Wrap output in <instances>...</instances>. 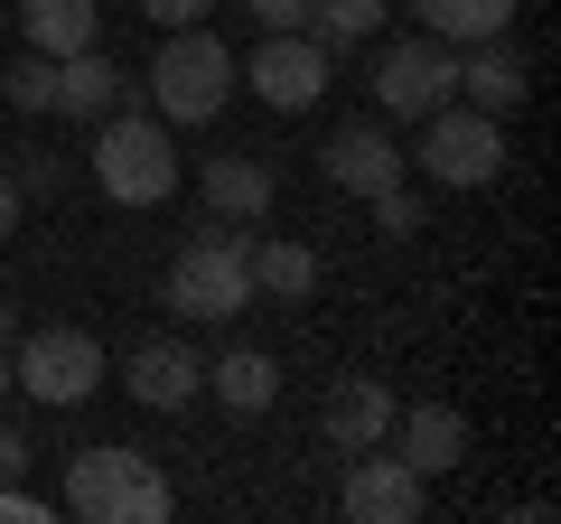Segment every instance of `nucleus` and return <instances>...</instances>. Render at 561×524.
I'll return each mask as SVG.
<instances>
[{
    "mask_svg": "<svg viewBox=\"0 0 561 524\" xmlns=\"http://www.w3.org/2000/svg\"><path fill=\"white\" fill-rule=\"evenodd\" d=\"M150 103H160V122H216L225 103H234V47L206 20L169 29L160 57H150Z\"/></svg>",
    "mask_w": 561,
    "mask_h": 524,
    "instance_id": "f03ea898",
    "label": "nucleus"
},
{
    "mask_svg": "<svg viewBox=\"0 0 561 524\" xmlns=\"http://www.w3.org/2000/svg\"><path fill=\"white\" fill-rule=\"evenodd\" d=\"M449 94H459V57H449L440 38H402V47H383V66H375V103H383L393 122L440 113Z\"/></svg>",
    "mask_w": 561,
    "mask_h": 524,
    "instance_id": "0eeeda50",
    "label": "nucleus"
},
{
    "mask_svg": "<svg viewBox=\"0 0 561 524\" xmlns=\"http://www.w3.org/2000/svg\"><path fill=\"white\" fill-rule=\"evenodd\" d=\"M160 291H169L179 319H234V309H253V235H197L169 262Z\"/></svg>",
    "mask_w": 561,
    "mask_h": 524,
    "instance_id": "20e7f679",
    "label": "nucleus"
},
{
    "mask_svg": "<svg viewBox=\"0 0 561 524\" xmlns=\"http://www.w3.org/2000/svg\"><path fill=\"white\" fill-rule=\"evenodd\" d=\"M169 515H179V487L140 459V468H131V497H122V524H169Z\"/></svg>",
    "mask_w": 561,
    "mask_h": 524,
    "instance_id": "5701e85b",
    "label": "nucleus"
},
{
    "mask_svg": "<svg viewBox=\"0 0 561 524\" xmlns=\"http://www.w3.org/2000/svg\"><path fill=\"white\" fill-rule=\"evenodd\" d=\"M365 206H375V225H383V235H412V225H421V197H412V187H383V197H365Z\"/></svg>",
    "mask_w": 561,
    "mask_h": 524,
    "instance_id": "b1692460",
    "label": "nucleus"
},
{
    "mask_svg": "<svg viewBox=\"0 0 561 524\" xmlns=\"http://www.w3.org/2000/svg\"><path fill=\"white\" fill-rule=\"evenodd\" d=\"M206 206H216L225 225H262V206H272V169H262V160H206Z\"/></svg>",
    "mask_w": 561,
    "mask_h": 524,
    "instance_id": "6ab92c4d",
    "label": "nucleus"
},
{
    "mask_svg": "<svg viewBox=\"0 0 561 524\" xmlns=\"http://www.w3.org/2000/svg\"><path fill=\"white\" fill-rule=\"evenodd\" d=\"M421 468H402V459H383V449H346V487H337V505L356 524H412L421 515Z\"/></svg>",
    "mask_w": 561,
    "mask_h": 524,
    "instance_id": "6e6552de",
    "label": "nucleus"
},
{
    "mask_svg": "<svg viewBox=\"0 0 561 524\" xmlns=\"http://www.w3.org/2000/svg\"><path fill=\"white\" fill-rule=\"evenodd\" d=\"M393 394H383L375 375H346L337 394H328V441L337 449H383V431H393Z\"/></svg>",
    "mask_w": 561,
    "mask_h": 524,
    "instance_id": "ddd939ff",
    "label": "nucleus"
},
{
    "mask_svg": "<svg viewBox=\"0 0 561 524\" xmlns=\"http://www.w3.org/2000/svg\"><path fill=\"white\" fill-rule=\"evenodd\" d=\"M383 29V0H309V38L319 47H356Z\"/></svg>",
    "mask_w": 561,
    "mask_h": 524,
    "instance_id": "412c9836",
    "label": "nucleus"
},
{
    "mask_svg": "<svg viewBox=\"0 0 561 524\" xmlns=\"http://www.w3.org/2000/svg\"><path fill=\"white\" fill-rule=\"evenodd\" d=\"M94 187H103L113 206H160L169 187H179L169 122H160V113H131V103H113V113L94 122Z\"/></svg>",
    "mask_w": 561,
    "mask_h": 524,
    "instance_id": "f257e3e1",
    "label": "nucleus"
},
{
    "mask_svg": "<svg viewBox=\"0 0 561 524\" xmlns=\"http://www.w3.org/2000/svg\"><path fill=\"white\" fill-rule=\"evenodd\" d=\"M328 179L346 187V197H383V187L402 179V150L383 122H346L337 141H328Z\"/></svg>",
    "mask_w": 561,
    "mask_h": 524,
    "instance_id": "9b49d317",
    "label": "nucleus"
},
{
    "mask_svg": "<svg viewBox=\"0 0 561 524\" xmlns=\"http://www.w3.org/2000/svg\"><path fill=\"white\" fill-rule=\"evenodd\" d=\"M140 20H160V29H197V20H206V0H140Z\"/></svg>",
    "mask_w": 561,
    "mask_h": 524,
    "instance_id": "393cba45",
    "label": "nucleus"
},
{
    "mask_svg": "<svg viewBox=\"0 0 561 524\" xmlns=\"http://www.w3.org/2000/svg\"><path fill=\"white\" fill-rule=\"evenodd\" d=\"M262 29H309V0H243Z\"/></svg>",
    "mask_w": 561,
    "mask_h": 524,
    "instance_id": "a878e982",
    "label": "nucleus"
},
{
    "mask_svg": "<svg viewBox=\"0 0 561 524\" xmlns=\"http://www.w3.org/2000/svg\"><path fill=\"white\" fill-rule=\"evenodd\" d=\"M253 291H272V300H309V291H319V253L290 243V235L253 243Z\"/></svg>",
    "mask_w": 561,
    "mask_h": 524,
    "instance_id": "aec40b11",
    "label": "nucleus"
},
{
    "mask_svg": "<svg viewBox=\"0 0 561 524\" xmlns=\"http://www.w3.org/2000/svg\"><path fill=\"white\" fill-rule=\"evenodd\" d=\"M0 403H10V346H0Z\"/></svg>",
    "mask_w": 561,
    "mask_h": 524,
    "instance_id": "c756f323",
    "label": "nucleus"
},
{
    "mask_svg": "<svg viewBox=\"0 0 561 524\" xmlns=\"http://www.w3.org/2000/svg\"><path fill=\"white\" fill-rule=\"evenodd\" d=\"M0 103H10V113H57V57H38V47H28V66H10V76H0Z\"/></svg>",
    "mask_w": 561,
    "mask_h": 524,
    "instance_id": "4be33fe9",
    "label": "nucleus"
},
{
    "mask_svg": "<svg viewBox=\"0 0 561 524\" xmlns=\"http://www.w3.org/2000/svg\"><path fill=\"white\" fill-rule=\"evenodd\" d=\"M20 468H28V441H20V431H0V478H20Z\"/></svg>",
    "mask_w": 561,
    "mask_h": 524,
    "instance_id": "c85d7f7f",
    "label": "nucleus"
},
{
    "mask_svg": "<svg viewBox=\"0 0 561 524\" xmlns=\"http://www.w3.org/2000/svg\"><path fill=\"white\" fill-rule=\"evenodd\" d=\"M20 235V179H0V243Z\"/></svg>",
    "mask_w": 561,
    "mask_h": 524,
    "instance_id": "cd10ccee",
    "label": "nucleus"
},
{
    "mask_svg": "<svg viewBox=\"0 0 561 524\" xmlns=\"http://www.w3.org/2000/svg\"><path fill=\"white\" fill-rule=\"evenodd\" d=\"M38 515H47V505H38V497H20V487L0 478V524H38Z\"/></svg>",
    "mask_w": 561,
    "mask_h": 524,
    "instance_id": "bb28decb",
    "label": "nucleus"
},
{
    "mask_svg": "<svg viewBox=\"0 0 561 524\" xmlns=\"http://www.w3.org/2000/svg\"><path fill=\"white\" fill-rule=\"evenodd\" d=\"M20 29H28L38 57H76V47L103 38V10L94 0H20Z\"/></svg>",
    "mask_w": 561,
    "mask_h": 524,
    "instance_id": "dca6fc26",
    "label": "nucleus"
},
{
    "mask_svg": "<svg viewBox=\"0 0 561 524\" xmlns=\"http://www.w3.org/2000/svg\"><path fill=\"white\" fill-rule=\"evenodd\" d=\"M131 468H140V449H84V459L66 468V515H84V524H122Z\"/></svg>",
    "mask_w": 561,
    "mask_h": 524,
    "instance_id": "f8f14e48",
    "label": "nucleus"
},
{
    "mask_svg": "<svg viewBox=\"0 0 561 524\" xmlns=\"http://www.w3.org/2000/svg\"><path fill=\"white\" fill-rule=\"evenodd\" d=\"M459 94L478 103V113H496V122H505V113L524 103V57H515L505 38H478V47L459 57Z\"/></svg>",
    "mask_w": 561,
    "mask_h": 524,
    "instance_id": "4468645a",
    "label": "nucleus"
},
{
    "mask_svg": "<svg viewBox=\"0 0 561 524\" xmlns=\"http://www.w3.org/2000/svg\"><path fill=\"white\" fill-rule=\"evenodd\" d=\"M421 169L440 187H486L505 169V122L478 113V103H440V113H421Z\"/></svg>",
    "mask_w": 561,
    "mask_h": 524,
    "instance_id": "39448f33",
    "label": "nucleus"
},
{
    "mask_svg": "<svg viewBox=\"0 0 561 524\" xmlns=\"http://www.w3.org/2000/svg\"><path fill=\"white\" fill-rule=\"evenodd\" d=\"M10 394H28V403L47 412H76L103 394V346L84 338V328H28L20 346H10Z\"/></svg>",
    "mask_w": 561,
    "mask_h": 524,
    "instance_id": "7ed1b4c3",
    "label": "nucleus"
},
{
    "mask_svg": "<svg viewBox=\"0 0 561 524\" xmlns=\"http://www.w3.org/2000/svg\"><path fill=\"white\" fill-rule=\"evenodd\" d=\"M393 459L402 468H421V478H440V468H459L468 459V412H449V403H412V412H393Z\"/></svg>",
    "mask_w": 561,
    "mask_h": 524,
    "instance_id": "9d476101",
    "label": "nucleus"
},
{
    "mask_svg": "<svg viewBox=\"0 0 561 524\" xmlns=\"http://www.w3.org/2000/svg\"><path fill=\"white\" fill-rule=\"evenodd\" d=\"M412 10L431 20L440 47H478V38H505L515 29V0H412Z\"/></svg>",
    "mask_w": 561,
    "mask_h": 524,
    "instance_id": "a211bd4d",
    "label": "nucleus"
},
{
    "mask_svg": "<svg viewBox=\"0 0 561 524\" xmlns=\"http://www.w3.org/2000/svg\"><path fill=\"white\" fill-rule=\"evenodd\" d=\"M206 394H216L225 412H243V422H253V412H272V394H280V365L262 356V346H225V356L206 365Z\"/></svg>",
    "mask_w": 561,
    "mask_h": 524,
    "instance_id": "2eb2a0df",
    "label": "nucleus"
},
{
    "mask_svg": "<svg viewBox=\"0 0 561 524\" xmlns=\"http://www.w3.org/2000/svg\"><path fill=\"white\" fill-rule=\"evenodd\" d=\"M197 384H206V365H197L187 338H140L131 346V403L140 412H187V403H197Z\"/></svg>",
    "mask_w": 561,
    "mask_h": 524,
    "instance_id": "1a4fd4ad",
    "label": "nucleus"
},
{
    "mask_svg": "<svg viewBox=\"0 0 561 524\" xmlns=\"http://www.w3.org/2000/svg\"><path fill=\"white\" fill-rule=\"evenodd\" d=\"M0 113H10V103H0Z\"/></svg>",
    "mask_w": 561,
    "mask_h": 524,
    "instance_id": "7c9ffc66",
    "label": "nucleus"
},
{
    "mask_svg": "<svg viewBox=\"0 0 561 524\" xmlns=\"http://www.w3.org/2000/svg\"><path fill=\"white\" fill-rule=\"evenodd\" d=\"M243 84H253L272 113H309V103L328 94V47L309 38V29H272V38L253 47V66H234Z\"/></svg>",
    "mask_w": 561,
    "mask_h": 524,
    "instance_id": "423d86ee",
    "label": "nucleus"
},
{
    "mask_svg": "<svg viewBox=\"0 0 561 524\" xmlns=\"http://www.w3.org/2000/svg\"><path fill=\"white\" fill-rule=\"evenodd\" d=\"M113 103H122V66L103 57V47H76V57H57V113L103 122Z\"/></svg>",
    "mask_w": 561,
    "mask_h": 524,
    "instance_id": "f3484780",
    "label": "nucleus"
}]
</instances>
